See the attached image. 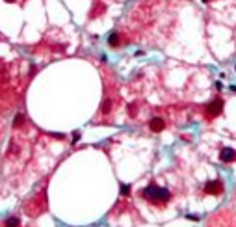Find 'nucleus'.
<instances>
[{"mask_svg": "<svg viewBox=\"0 0 236 227\" xmlns=\"http://www.w3.org/2000/svg\"><path fill=\"white\" fill-rule=\"evenodd\" d=\"M208 116H212V117H214V116H219V114H221V110H223V102L219 101V99H216V101H212L210 104H208Z\"/></svg>", "mask_w": 236, "mask_h": 227, "instance_id": "obj_3", "label": "nucleus"}, {"mask_svg": "<svg viewBox=\"0 0 236 227\" xmlns=\"http://www.w3.org/2000/svg\"><path fill=\"white\" fill-rule=\"evenodd\" d=\"M78 140H80V132H78V130H76V132H73V142H75V143H76V142H78Z\"/></svg>", "mask_w": 236, "mask_h": 227, "instance_id": "obj_11", "label": "nucleus"}, {"mask_svg": "<svg viewBox=\"0 0 236 227\" xmlns=\"http://www.w3.org/2000/svg\"><path fill=\"white\" fill-rule=\"evenodd\" d=\"M136 114V108H134V104H130V116H134Z\"/></svg>", "mask_w": 236, "mask_h": 227, "instance_id": "obj_12", "label": "nucleus"}, {"mask_svg": "<svg viewBox=\"0 0 236 227\" xmlns=\"http://www.w3.org/2000/svg\"><path fill=\"white\" fill-rule=\"evenodd\" d=\"M219 160H221V162H232V160H236V151L230 149V147L221 149V153H219Z\"/></svg>", "mask_w": 236, "mask_h": 227, "instance_id": "obj_4", "label": "nucleus"}, {"mask_svg": "<svg viewBox=\"0 0 236 227\" xmlns=\"http://www.w3.org/2000/svg\"><path fill=\"white\" fill-rule=\"evenodd\" d=\"M149 127H151L153 132H160V130H164L166 123H164V119H160V117H153V119L149 121Z\"/></svg>", "mask_w": 236, "mask_h": 227, "instance_id": "obj_5", "label": "nucleus"}, {"mask_svg": "<svg viewBox=\"0 0 236 227\" xmlns=\"http://www.w3.org/2000/svg\"><path fill=\"white\" fill-rule=\"evenodd\" d=\"M117 43H119V35H117V32H112L108 37V45L110 47H117Z\"/></svg>", "mask_w": 236, "mask_h": 227, "instance_id": "obj_6", "label": "nucleus"}, {"mask_svg": "<svg viewBox=\"0 0 236 227\" xmlns=\"http://www.w3.org/2000/svg\"><path fill=\"white\" fill-rule=\"evenodd\" d=\"M22 123H24V116H22V114H17L15 119H13V127H20Z\"/></svg>", "mask_w": 236, "mask_h": 227, "instance_id": "obj_7", "label": "nucleus"}, {"mask_svg": "<svg viewBox=\"0 0 236 227\" xmlns=\"http://www.w3.org/2000/svg\"><path fill=\"white\" fill-rule=\"evenodd\" d=\"M141 195H143V197H147V199H151V201H168V199L171 197L169 190H166V188H160V186H154V184H151V186L143 188Z\"/></svg>", "mask_w": 236, "mask_h": 227, "instance_id": "obj_1", "label": "nucleus"}, {"mask_svg": "<svg viewBox=\"0 0 236 227\" xmlns=\"http://www.w3.org/2000/svg\"><path fill=\"white\" fill-rule=\"evenodd\" d=\"M221 190H223L221 180H208V183L205 184V194L216 195V194H221Z\"/></svg>", "mask_w": 236, "mask_h": 227, "instance_id": "obj_2", "label": "nucleus"}, {"mask_svg": "<svg viewBox=\"0 0 236 227\" xmlns=\"http://www.w3.org/2000/svg\"><path fill=\"white\" fill-rule=\"evenodd\" d=\"M119 192H121V195H128L130 194V186L128 184H121L119 186Z\"/></svg>", "mask_w": 236, "mask_h": 227, "instance_id": "obj_9", "label": "nucleus"}, {"mask_svg": "<svg viewBox=\"0 0 236 227\" xmlns=\"http://www.w3.org/2000/svg\"><path fill=\"white\" fill-rule=\"evenodd\" d=\"M110 110H112V101H110V99H106V101L102 102V112H104V114H108Z\"/></svg>", "mask_w": 236, "mask_h": 227, "instance_id": "obj_8", "label": "nucleus"}, {"mask_svg": "<svg viewBox=\"0 0 236 227\" xmlns=\"http://www.w3.org/2000/svg\"><path fill=\"white\" fill-rule=\"evenodd\" d=\"M19 223H20L19 218H9V220H6V225H19Z\"/></svg>", "mask_w": 236, "mask_h": 227, "instance_id": "obj_10", "label": "nucleus"}]
</instances>
